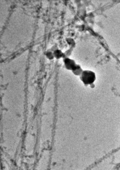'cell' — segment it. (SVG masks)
<instances>
[{
	"label": "cell",
	"instance_id": "cell-1",
	"mask_svg": "<svg viewBox=\"0 0 120 170\" xmlns=\"http://www.w3.org/2000/svg\"><path fill=\"white\" fill-rule=\"evenodd\" d=\"M80 76V79L85 84H92L95 80V74L91 70H84Z\"/></svg>",
	"mask_w": 120,
	"mask_h": 170
},
{
	"label": "cell",
	"instance_id": "cell-4",
	"mask_svg": "<svg viewBox=\"0 0 120 170\" xmlns=\"http://www.w3.org/2000/svg\"><path fill=\"white\" fill-rule=\"evenodd\" d=\"M83 70L81 68V66L79 65H77L76 67L72 70V72L75 75L77 76L80 75L82 73Z\"/></svg>",
	"mask_w": 120,
	"mask_h": 170
},
{
	"label": "cell",
	"instance_id": "cell-2",
	"mask_svg": "<svg viewBox=\"0 0 120 170\" xmlns=\"http://www.w3.org/2000/svg\"><path fill=\"white\" fill-rule=\"evenodd\" d=\"M63 62L65 67L68 70L72 71L77 66V64L74 60L68 57L64 58Z\"/></svg>",
	"mask_w": 120,
	"mask_h": 170
},
{
	"label": "cell",
	"instance_id": "cell-3",
	"mask_svg": "<svg viewBox=\"0 0 120 170\" xmlns=\"http://www.w3.org/2000/svg\"><path fill=\"white\" fill-rule=\"evenodd\" d=\"M53 54L54 57L57 59H60L61 58H65L64 53H63L60 50L56 49L54 51Z\"/></svg>",
	"mask_w": 120,
	"mask_h": 170
},
{
	"label": "cell",
	"instance_id": "cell-5",
	"mask_svg": "<svg viewBox=\"0 0 120 170\" xmlns=\"http://www.w3.org/2000/svg\"><path fill=\"white\" fill-rule=\"evenodd\" d=\"M46 56L47 58L49 59H52L54 58L53 52L51 51L47 52L46 53Z\"/></svg>",
	"mask_w": 120,
	"mask_h": 170
}]
</instances>
